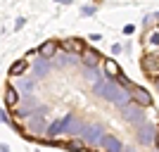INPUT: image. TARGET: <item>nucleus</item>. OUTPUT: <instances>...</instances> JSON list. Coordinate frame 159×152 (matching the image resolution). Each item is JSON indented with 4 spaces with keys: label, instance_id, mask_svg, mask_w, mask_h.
<instances>
[{
    "label": "nucleus",
    "instance_id": "c85d7f7f",
    "mask_svg": "<svg viewBox=\"0 0 159 152\" xmlns=\"http://www.w3.org/2000/svg\"><path fill=\"white\" fill-rule=\"evenodd\" d=\"M157 90H159V79H157Z\"/></svg>",
    "mask_w": 159,
    "mask_h": 152
},
{
    "label": "nucleus",
    "instance_id": "412c9836",
    "mask_svg": "<svg viewBox=\"0 0 159 152\" xmlns=\"http://www.w3.org/2000/svg\"><path fill=\"white\" fill-rule=\"evenodd\" d=\"M147 40H150V45L159 48V29H157V31H152V33H150V38H147Z\"/></svg>",
    "mask_w": 159,
    "mask_h": 152
},
{
    "label": "nucleus",
    "instance_id": "393cba45",
    "mask_svg": "<svg viewBox=\"0 0 159 152\" xmlns=\"http://www.w3.org/2000/svg\"><path fill=\"white\" fill-rule=\"evenodd\" d=\"M88 38H90V40H95V43H98V40H102V36H100V33H90Z\"/></svg>",
    "mask_w": 159,
    "mask_h": 152
},
{
    "label": "nucleus",
    "instance_id": "2eb2a0df",
    "mask_svg": "<svg viewBox=\"0 0 159 152\" xmlns=\"http://www.w3.org/2000/svg\"><path fill=\"white\" fill-rule=\"evenodd\" d=\"M79 64V57L71 53H64V55H57V67H74Z\"/></svg>",
    "mask_w": 159,
    "mask_h": 152
},
{
    "label": "nucleus",
    "instance_id": "aec40b11",
    "mask_svg": "<svg viewBox=\"0 0 159 152\" xmlns=\"http://www.w3.org/2000/svg\"><path fill=\"white\" fill-rule=\"evenodd\" d=\"M83 74H86V79H88V81H93V83H98V81H100L98 67H86V69H83Z\"/></svg>",
    "mask_w": 159,
    "mask_h": 152
},
{
    "label": "nucleus",
    "instance_id": "6ab92c4d",
    "mask_svg": "<svg viewBox=\"0 0 159 152\" xmlns=\"http://www.w3.org/2000/svg\"><path fill=\"white\" fill-rule=\"evenodd\" d=\"M45 133H48V138H57V136L62 133V119H60V121H52V124L48 126Z\"/></svg>",
    "mask_w": 159,
    "mask_h": 152
},
{
    "label": "nucleus",
    "instance_id": "0eeeda50",
    "mask_svg": "<svg viewBox=\"0 0 159 152\" xmlns=\"http://www.w3.org/2000/svg\"><path fill=\"white\" fill-rule=\"evenodd\" d=\"M50 74V62L45 57H38V60L33 62V79H43Z\"/></svg>",
    "mask_w": 159,
    "mask_h": 152
},
{
    "label": "nucleus",
    "instance_id": "cd10ccee",
    "mask_svg": "<svg viewBox=\"0 0 159 152\" xmlns=\"http://www.w3.org/2000/svg\"><path fill=\"white\" fill-rule=\"evenodd\" d=\"M124 152H135V150H133V147H124Z\"/></svg>",
    "mask_w": 159,
    "mask_h": 152
},
{
    "label": "nucleus",
    "instance_id": "9b49d317",
    "mask_svg": "<svg viewBox=\"0 0 159 152\" xmlns=\"http://www.w3.org/2000/svg\"><path fill=\"white\" fill-rule=\"evenodd\" d=\"M33 86H36V81H33V79H19L14 88H17V90L21 93V98H24V95H31V93H33Z\"/></svg>",
    "mask_w": 159,
    "mask_h": 152
},
{
    "label": "nucleus",
    "instance_id": "7ed1b4c3",
    "mask_svg": "<svg viewBox=\"0 0 159 152\" xmlns=\"http://www.w3.org/2000/svg\"><path fill=\"white\" fill-rule=\"evenodd\" d=\"M81 136H83V140L88 145H102V140H105V126L102 124H86Z\"/></svg>",
    "mask_w": 159,
    "mask_h": 152
},
{
    "label": "nucleus",
    "instance_id": "a878e982",
    "mask_svg": "<svg viewBox=\"0 0 159 152\" xmlns=\"http://www.w3.org/2000/svg\"><path fill=\"white\" fill-rule=\"evenodd\" d=\"M55 2H60V5H71L74 0H55Z\"/></svg>",
    "mask_w": 159,
    "mask_h": 152
},
{
    "label": "nucleus",
    "instance_id": "5701e85b",
    "mask_svg": "<svg viewBox=\"0 0 159 152\" xmlns=\"http://www.w3.org/2000/svg\"><path fill=\"white\" fill-rule=\"evenodd\" d=\"M0 119H2V124H12V119H10V117H7V112H5V109H2V112H0Z\"/></svg>",
    "mask_w": 159,
    "mask_h": 152
},
{
    "label": "nucleus",
    "instance_id": "b1692460",
    "mask_svg": "<svg viewBox=\"0 0 159 152\" xmlns=\"http://www.w3.org/2000/svg\"><path fill=\"white\" fill-rule=\"evenodd\" d=\"M121 50H124V48H121V45H119V43H114V45H112V53H114V55H119V53H121Z\"/></svg>",
    "mask_w": 159,
    "mask_h": 152
},
{
    "label": "nucleus",
    "instance_id": "ddd939ff",
    "mask_svg": "<svg viewBox=\"0 0 159 152\" xmlns=\"http://www.w3.org/2000/svg\"><path fill=\"white\" fill-rule=\"evenodd\" d=\"M5 105H10V107H17V105H19V90H17L14 86H10L5 90Z\"/></svg>",
    "mask_w": 159,
    "mask_h": 152
},
{
    "label": "nucleus",
    "instance_id": "39448f33",
    "mask_svg": "<svg viewBox=\"0 0 159 152\" xmlns=\"http://www.w3.org/2000/svg\"><path fill=\"white\" fill-rule=\"evenodd\" d=\"M131 95H133V102L140 107H150L152 105V95L145 90V88H140V86H133L131 88Z\"/></svg>",
    "mask_w": 159,
    "mask_h": 152
},
{
    "label": "nucleus",
    "instance_id": "dca6fc26",
    "mask_svg": "<svg viewBox=\"0 0 159 152\" xmlns=\"http://www.w3.org/2000/svg\"><path fill=\"white\" fill-rule=\"evenodd\" d=\"M81 57H83V64L86 67H98V62H100V55L95 50H83Z\"/></svg>",
    "mask_w": 159,
    "mask_h": 152
},
{
    "label": "nucleus",
    "instance_id": "a211bd4d",
    "mask_svg": "<svg viewBox=\"0 0 159 152\" xmlns=\"http://www.w3.org/2000/svg\"><path fill=\"white\" fill-rule=\"evenodd\" d=\"M86 140H69V143H64L66 150H71V152H81V150H86Z\"/></svg>",
    "mask_w": 159,
    "mask_h": 152
},
{
    "label": "nucleus",
    "instance_id": "20e7f679",
    "mask_svg": "<svg viewBox=\"0 0 159 152\" xmlns=\"http://www.w3.org/2000/svg\"><path fill=\"white\" fill-rule=\"evenodd\" d=\"M135 138H138L143 145H152L154 140H157V128H154V124H150V121L140 124L138 128H135Z\"/></svg>",
    "mask_w": 159,
    "mask_h": 152
},
{
    "label": "nucleus",
    "instance_id": "6e6552de",
    "mask_svg": "<svg viewBox=\"0 0 159 152\" xmlns=\"http://www.w3.org/2000/svg\"><path fill=\"white\" fill-rule=\"evenodd\" d=\"M102 150L105 152H124V145H121L119 138H114V136H105V140H102Z\"/></svg>",
    "mask_w": 159,
    "mask_h": 152
},
{
    "label": "nucleus",
    "instance_id": "c756f323",
    "mask_svg": "<svg viewBox=\"0 0 159 152\" xmlns=\"http://www.w3.org/2000/svg\"><path fill=\"white\" fill-rule=\"evenodd\" d=\"M157 17H159V14H157Z\"/></svg>",
    "mask_w": 159,
    "mask_h": 152
},
{
    "label": "nucleus",
    "instance_id": "4be33fe9",
    "mask_svg": "<svg viewBox=\"0 0 159 152\" xmlns=\"http://www.w3.org/2000/svg\"><path fill=\"white\" fill-rule=\"evenodd\" d=\"M81 14H83V17H93V14H95V7H93V5L83 7V10H81Z\"/></svg>",
    "mask_w": 159,
    "mask_h": 152
},
{
    "label": "nucleus",
    "instance_id": "4468645a",
    "mask_svg": "<svg viewBox=\"0 0 159 152\" xmlns=\"http://www.w3.org/2000/svg\"><path fill=\"white\" fill-rule=\"evenodd\" d=\"M26 69H29V60L21 57V60H17L12 67H10V76H19V74H24Z\"/></svg>",
    "mask_w": 159,
    "mask_h": 152
},
{
    "label": "nucleus",
    "instance_id": "423d86ee",
    "mask_svg": "<svg viewBox=\"0 0 159 152\" xmlns=\"http://www.w3.org/2000/svg\"><path fill=\"white\" fill-rule=\"evenodd\" d=\"M29 128H31L33 133L48 131V119H45V114H33L31 119H29Z\"/></svg>",
    "mask_w": 159,
    "mask_h": 152
},
{
    "label": "nucleus",
    "instance_id": "f257e3e1",
    "mask_svg": "<svg viewBox=\"0 0 159 152\" xmlns=\"http://www.w3.org/2000/svg\"><path fill=\"white\" fill-rule=\"evenodd\" d=\"M121 90H124V86H121L116 79H100L98 83H93V93L98 98L107 100V102H114Z\"/></svg>",
    "mask_w": 159,
    "mask_h": 152
},
{
    "label": "nucleus",
    "instance_id": "bb28decb",
    "mask_svg": "<svg viewBox=\"0 0 159 152\" xmlns=\"http://www.w3.org/2000/svg\"><path fill=\"white\" fill-rule=\"evenodd\" d=\"M0 152H10V147H7V145H2V147H0Z\"/></svg>",
    "mask_w": 159,
    "mask_h": 152
},
{
    "label": "nucleus",
    "instance_id": "9d476101",
    "mask_svg": "<svg viewBox=\"0 0 159 152\" xmlns=\"http://www.w3.org/2000/svg\"><path fill=\"white\" fill-rule=\"evenodd\" d=\"M143 69L145 71H157L159 69V53H150L143 57Z\"/></svg>",
    "mask_w": 159,
    "mask_h": 152
},
{
    "label": "nucleus",
    "instance_id": "1a4fd4ad",
    "mask_svg": "<svg viewBox=\"0 0 159 152\" xmlns=\"http://www.w3.org/2000/svg\"><path fill=\"white\" fill-rule=\"evenodd\" d=\"M57 48H60V43L45 40V43L38 48V55H40V57H45V60H50V57H55V55H57Z\"/></svg>",
    "mask_w": 159,
    "mask_h": 152
},
{
    "label": "nucleus",
    "instance_id": "f03ea898",
    "mask_svg": "<svg viewBox=\"0 0 159 152\" xmlns=\"http://www.w3.org/2000/svg\"><path fill=\"white\" fill-rule=\"evenodd\" d=\"M121 119L126 121V124H131V126H135L138 128L140 124H145V112H143V107L140 105H135V102H131V105H126V107H121Z\"/></svg>",
    "mask_w": 159,
    "mask_h": 152
},
{
    "label": "nucleus",
    "instance_id": "f8f14e48",
    "mask_svg": "<svg viewBox=\"0 0 159 152\" xmlns=\"http://www.w3.org/2000/svg\"><path fill=\"white\" fill-rule=\"evenodd\" d=\"M105 74H107V79H119L121 69H119V64L114 60H105Z\"/></svg>",
    "mask_w": 159,
    "mask_h": 152
},
{
    "label": "nucleus",
    "instance_id": "f3484780",
    "mask_svg": "<svg viewBox=\"0 0 159 152\" xmlns=\"http://www.w3.org/2000/svg\"><path fill=\"white\" fill-rule=\"evenodd\" d=\"M133 102V95H131V90H121L119 95H116V100H114L112 105H116L121 109V107H126V105H131Z\"/></svg>",
    "mask_w": 159,
    "mask_h": 152
}]
</instances>
